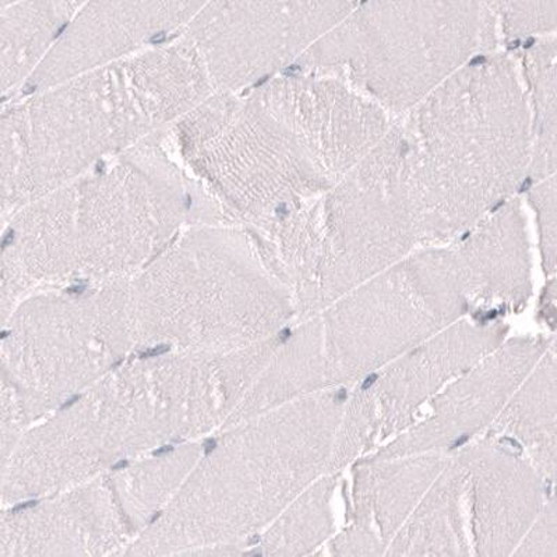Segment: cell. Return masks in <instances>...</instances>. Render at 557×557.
Wrapping results in <instances>:
<instances>
[{"instance_id":"obj_1","label":"cell","mask_w":557,"mask_h":557,"mask_svg":"<svg viewBox=\"0 0 557 557\" xmlns=\"http://www.w3.org/2000/svg\"><path fill=\"white\" fill-rule=\"evenodd\" d=\"M253 354L147 351L20 435L3 505L108 474L123 462L223 429L239 406Z\"/></svg>"},{"instance_id":"obj_2","label":"cell","mask_w":557,"mask_h":557,"mask_svg":"<svg viewBox=\"0 0 557 557\" xmlns=\"http://www.w3.org/2000/svg\"><path fill=\"white\" fill-rule=\"evenodd\" d=\"M165 131L8 216L0 275L20 297L131 278L182 231L224 224L176 160Z\"/></svg>"},{"instance_id":"obj_3","label":"cell","mask_w":557,"mask_h":557,"mask_svg":"<svg viewBox=\"0 0 557 557\" xmlns=\"http://www.w3.org/2000/svg\"><path fill=\"white\" fill-rule=\"evenodd\" d=\"M211 92L184 38L29 90L0 110V219L168 129Z\"/></svg>"},{"instance_id":"obj_4","label":"cell","mask_w":557,"mask_h":557,"mask_svg":"<svg viewBox=\"0 0 557 557\" xmlns=\"http://www.w3.org/2000/svg\"><path fill=\"white\" fill-rule=\"evenodd\" d=\"M422 240L466 233L516 197L529 174L531 115L519 69L480 53L398 122Z\"/></svg>"},{"instance_id":"obj_5","label":"cell","mask_w":557,"mask_h":557,"mask_svg":"<svg viewBox=\"0 0 557 557\" xmlns=\"http://www.w3.org/2000/svg\"><path fill=\"white\" fill-rule=\"evenodd\" d=\"M273 269L239 226L191 225L131 277L137 349L230 351L277 309Z\"/></svg>"},{"instance_id":"obj_6","label":"cell","mask_w":557,"mask_h":557,"mask_svg":"<svg viewBox=\"0 0 557 557\" xmlns=\"http://www.w3.org/2000/svg\"><path fill=\"white\" fill-rule=\"evenodd\" d=\"M135 349L131 278L27 295L0 332V425H36Z\"/></svg>"},{"instance_id":"obj_7","label":"cell","mask_w":557,"mask_h":557,"mask_svg":"<svg viewBox=\"0 0 557 557\" xmlns=\"http://www.w3.org/2000/svg\"><path fill=\"white\" fill-rule=\"evenodd\" d=\"M225 225L263 228L333 187L302 140L255 90L214 91L165 131Z\"/></svg>"},{"instance_id":"obj_8","label":"cell","mask_w":557,"mask_h":557,"mask_svg":"<svg viewBox=\"0 0 557 557\" xmlns=\"http://www.w3.org/2000/svg\"><path fill=\"white\" fill-rule=\"evenodd\" d=\"M482 0H362L295 69L342 78L406 113L481 53Z\"/></svg>"},{"instance_id":"obj_9","label":"cell","mask_w":557,"mask_h":557,"mask_svg":"<svg viewBox=\"0 0 557 557\" xmlns=\"http://www.w3.org/2000/svg\"><path fill=\"white\" fill-rule=\"evenodd\" d=\"M319 264L349 281L391 263L422 240L416 189L398 122L317 200Z\"/></svg>"},{"instance_id":"obj_10","label":"cell","mask_w":557,"mask_h":557,"mask_svg":"<svg viewBox=\"0 0 557 557\" xmlns=\"http://www.w3.org/2000/svg\"><path fill=\"white\" fill-rule=\"evenodd\" d=\"M253 90L307 145L333 186L392 129L391 113L342 78L288 67Z\"/></svg>"},{"instance_id":"obj_11","label":"cell","mask_w":557,"mask_h":557,"mask_svg":"<svg viewBox=\"0 0 557 557\" xmlns=\"http://www.w3.org/2000/svg\"><path fill=\"white\" fill-rule=\"evenodd\" d=\"M211 0H86L24 90L63 81L116 59L164 46Z\"/></svg>"},{"instance_id":"obj_12","label":"cell","mask_w":557,"mask_h":557,"mask_svg":"<svg viewBox=\"0 0 557 557\" xmlns=\"http://www.w3.org/2000/svg\"><path fill=\"white\" fill-rule=\"evenodd\" d=\"M17 505L0 516V556L120 555L133 541L108 474Z\"/></svg>"},{"instance_id":"obj_13","label":"cell","mask_w":557,"mask_h":557,"mask_svg":"<svg viewBox=\"0 0 557 557\" xmlns=\"http://www.w3.org/2000/svg\"><path fill=\"white\" fill-rule=\"evenodd\" d=\"M180 38L214 91H248L295 61L284 0H211Z\"/></svg>"},{"instance_id":"obj_14","label":"cell","mask_w":557,"mask_h":557,"mask_svg":"<svg viewBox=\"0 0 557 557\" xmlns=\"http://www.w3.org/2000/svg\"><path fill=\"white\" fill-rule=\"evenodd\" d=\"M203 450L200 441L177 443L108 472L133 540L174 499Z\"/></svg>"},{"instance_id":"obj_15","label":"cell","mask_w":557,"mask_h":557,"mask_svg":"<svg viewBox=\"0 0 557 557\" xmlns=\"http://www.w3.org/2000/svg\"><path fill=\"white\" fill-rule=\"evenodd\" d=\"M86 0H23L0 10V106L27 86Z\"/></svg>"},{"instance_id":"obj_16","label":"cell","mask_w":557,"mask_h":557,"mask_svg":"<svg viewBox=\"0 0 557 557\" xmlns=\"http://www.w3.org/2000/svg\"><path fill=\"white\" fill-rule=\"evenodd\" d=\"M534 41L519 52L531 115L532 184L556 175L557 168V48L550 36Z\"/></svg>"},{"instance_id":"obj_17","label":"cell","mask_w":557,"mask_h":557,"mask_svg":"<svg viewBox=\"0 0 557 557\" xmlns=\"http://www.w3.org/2000/svg\"><path fill=\"white\" fill-rule=\"evenodd\" d=\"M482 52L506 42L549 36L556 29V0H482Z\"/></svg>"},{"instance_id":"obj_18","label":"cell","mask_w":557,"mask_h":557,"mask_svg":"<svg viewBox=\"0 0 557 557\" xmlns=\"http://www.w3.org/2000/svg\"><path fill=\"white\" fill-rule=\"evenodd\" d=\"M361 2L362 0H284L295 61L347 18Z\"/></svg>"},{"instance_id":"obj_19","label":"cell","mask_w":557,"mask_h":557,"mask_svg":"<svg viewBox=\"0 0 557 557\" xmlns=\"http://www.w3.org/2000/svg\"><path fill=\"white\" fill-rule=\"evenodd\" d=\"M557 182L556 175L548 180L534 182L529 189V201L539 221L542 250L545 263L549 269L555 268L556 258V213H557Z\"/></svg>"},{"instance_id":"obj_20","label":"cell","mask_w":557,"mask_h":557,"mask_svg":"<svg viewBox=\"0 0 557 557\" xmlns=\"http://www.w3.org/2000/svg\"><path fill=\"white\" fill-rule=\"evenodd\" d=\"M20 297L12 288L9 287L4 280L0 277V332L7 324L10 314L20 302Z\"/></svg>"},{"instance_id":"obj_21","label":"cell","mask_w":557,"mask_h":557,"mask_svg":"<svg viewBox=\"0 0 557 557\" xmlns=\"http://www.w3.org/2000/svg\"><path fill=\"white\" fill-rule=\"evenodd\" d=\"M4 221H7V220H4V219H0V235H2Z\"/></svg>"}]
</instances>
